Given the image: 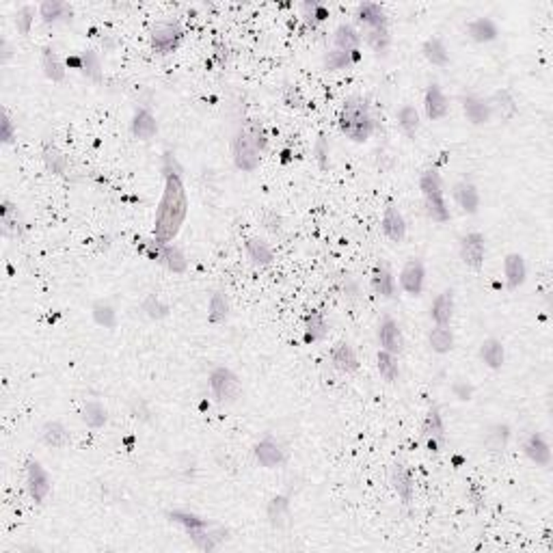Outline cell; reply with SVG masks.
<instances>
[{
  "label": "cell",
  "mask_w": 553,
  "mask_h": 553,
  "mask_svg": "<svg viewBox=\"0 0 553 553\" xmlns=\"http://www.w3.org/2000/svg\"><path fill=\"white\" fill-rule=\"evenodd\" d=\"M188 212V195L182 182V173H166L164 175V192L156 210L154 236L158 243H169L173 240L186 219Z\"/></svg>",
  "instance_id": "6da1fadb"
},
{
  "label": "cell",
  "mask_w": 553,
  "mask_h": 553,
  "mask_svg": "<svg viewBox=\"0 0 553 553\" xmlns=\"http://www.w3.org/2000/svg\"><path fill=\"white\" fill-rule=\"evenodd\" d=\"M340 130L357 143H364L370 138L374 130V119L370 115L368 100L350 98L344 102L342 113H340Z\"/></svg>",
  "instance_id": "7a4b0ae2"
},
{
  "label": "cell",
  "mask_w": 553,
  "mask_h": 553,
  "mask_svg": "<svg viewBox=\"0 0 553 553\" xmlns=\"http://www.w3.org/2000/svg\"><path fill=\"white\" fill-rule=\"evenodd\" d=\"M210 389L216 398V402L221 404H231L240 398V380L229 368H214L210 374Z\"/></svg>",
  "instance_id": "3957f363"
},
{
  "label": "cell",
  "mask_w": 553,
  "mask_h": 553,
  "mask_svg": "<svg viewBox=\"0 0 553 553\" xmlns=\"http://www.w3.org/2000/svg\"><path fill=\"white\" fill-rule=\"evenodd\" d=\"M231 156H234V164L238 166L240 171H255L259 162H261V156H259V150L253 145V143L238 130L234 143H231Z\"/></svg>",
  "instance_id": "277c9868"
},
{
  "label": "cell",
  "mask_w": 553,
  "mask_h": 553,
  "mask_svg": "<svg viewBox=\"0 0 553 553\" xmlns=\"http://www.w3.org/2000/svg\"><path fill=\"white\" fill-rule=\"evenodd\" d=\"M182 41V29L171 22H158L152 27V48L158 55H171Z\"/></svg>",
  "instance_id": "5b68a950"
},
{
  "label": "cell",
  "mask_w": 553,
  "mask_h": 553,
  "mask_svg": "<svg viewBox=\"0 0 553 553\" xmlns=\"http://www.w3.org/2000/svg\"><path fill=\"white\" fill-rule=\"evenodd\" d=\"M484 253H487V243H484V236L482 234L471 231V234H467L461 240V259L465 261L467 268H473V271L482 268Z\"/></svg>",
  "instance_id": "8992f818"
},
{
  "label": "cell",
  "mask_w": 553,
  "mask_h": 553,
  "mask_svg": "<svg viewBox=\"0 0 553 553\" xmlns=\"http://www.w3.org/2000/svg\"><path fill=\"white\" fill-rule=\"evenodd\" d=\"M424 281H426V268L422 259H408L400 273V285L406 294L419 296L424 292Z\"/></svg>",
  "instance_id": "52a82bcc"
},
{
  "label": "cell",
  "mask_w": 553,
  "mask_h": 553,
  "mask_svg": "<svg viewBox=\"0 0 553 553\" xmlns=\"http://www.w3.org/2000/svg\"><path fill=\"white\" fill-rule=\"evenodd\" d=\"M378 344H380V350H387L392 354H400L404 350V338H402V329L400 324L385 316L378 324Z\"/></svg>",
  "instance_id": "ba28073f"
},
{
  "label": "cell",
  "mask_w": 553,
  "mask_h": 553,
  "mask_svg": "<svg viewBox=\"0 0 553 553\" xmlns=\"http://www.w3.org/2000/svg\"><path fill=\"white\" fill-rule=\"evenodd\" d=\"M27 482H29V493L31 497L41 503L48 493H50V477H48L45 469L37 461H27Z\"/></svg>",
  "instance_id": "9c48e42d"
},
{
  "label": "cell",
  "mask_w": 553,
  "mask_h": 553,
  "mask_svg": "<svg viewBox=\"0 0 553 553\" xmlns=\"http://www.w3.org/2000/svg\"><path fill=\"white\" fill-rule=\"evenodd\" d=\"M422 430H424V439L428 441V447L432 452H439V447L445 439V428H443V417H441L439 406H430Z\"/></svg>",
  "instance_id": "30bf717a"
},
{
  "label": "cell",
  "mask_w": 553,
  "mask_h": 553,
  "mask_svg": "<svg viewBox=\"0 0 553 553\" xmlns=\"http://www.w3.org/2000/svg\"><path fill=\"white\" fill-rule=\"evenodd\" d=\"M253 454H255L257 463L261 467H266V469H275V467H279V465L285 463V452H283V447L275 439H271V437L261 439L255 445Z\"/></svg>",
  "instance_id": "8fae6325"
},
{
  "label": "cell",
  "mask_w": 553,
  "mask_h": 553,
  "mask_svg": "<svg viewBox=\"0 0 553 553\" xmlns=\"http://www.w3.org/2000/svg\"><path fill=\"white\" fill-rule=\"evenodd\" d=\"M424 108H426V115L430 122H437V119H443L450 110V102L443 95L441 87L432 82L428 89H426V95H424Z\"/></svg>",
  "instance_id": "7c38bea8"
},
{
  "label": "cell",
  "mask_w": 553,
  "mask_h": 553,
  "mask_svg": "<svg viewBox=\"0 0 553 553\" xmlns=\"http://www.w3.org/2000/svg\"><path fill=\"white\" fill-rule=\"evenodd\" d=\"M463 110H465V117L473 126H482L487 124L491 115H493V108H491V102L477 98V95H465L463 98Z\"/></svg>",
  "instance_id": "4fadbf2b"
},
{
  "label": "cell",
  "mask_w": 553,
  "mask_h": 553,
  "mask_svg": "<svg viewBox=\"0 0 553 553\" xmlns=\"http://www.w3.org/2000/svg\"><path fill=\"white\" fill-rule=\"evenodd\" d=\"M523 452H525L527 459H530L532 463H536L538 467H549V463H551V450H549L545 437L538 435V432H532V435L525 439Z\"/></svg>",
  "instance_id": "5bb4252c"
},
{
  "label": "cell",
  "mask_w": 553,
  "mask_h": 553,
  "mask_svg": "<svg viewBox=\"0 0 553 553\" xmlns=\"http://www.w3.org/2000/svg\"><path fill=\"white\" fill-rule=\"evenodd\" d=\"M503 275H506V285L508 290H517L525 283L527 268H525V259L519 253H508L503 259Z\"/></svg>",
  "instance_id": "9a60e30c"
},
{
  "label": "cell",
  "mask_w": 553,
  "mask_h": 553,
  "mask_svg": "<svg viewBox=\"0 0 553 553\" xmlns=\"http://www.w3.org/2000/svg\"><path fill=\"white\" fill-rule=\"evenodd\" d=\"M130 130H132L134 138H138V141H150L158 132V122H156V117L148 108H136V113L132 117Z\"/></svg>",
  "instance_id": "2e32d148"
},
{
  "label": "cell",
  "mask_w": 553,
  "mask_h": 553,
  "mask_svg": "<svg viewBox=\"0 0 553 553\" xmlns=\"http://www.w3.org/2000/svg\"><path fill=\"white\" fill-rule=\"evenodd\" d=\"M382 234L387 236L392 243H402L406 236V221L400 214V210L394 206H389L382 214Z\"/></svg>",
  "instance_id": "e0dca14e"
},
{
  "label": "cell",
  "mask_w": 553,
  "mask_h": 553,
  "mask_svg": "<svg viewBox=\"0 0 553 553\" xmlns=\"http://www.w3.org/2000/svg\"><path fill=\"white\" fill-rule=\"evenodd\" d=\"M357 22L364 24V27H370L372 29H385L387 27V15L380 9V5L376 3H361L357 7V13H354Z\"/></svg>",
  "instance_id": "ac0fdd59"
},
{
  "label": "cell",
  "mask_w": 553,
  "mask_h": 553,
  "mask_svg": "<svg viewBox=\"0 0 553 553\" xmlns=\"http://www.w3.org/2000/svg\"><path fill=\"white\" fill-rule=\"evenodd\" d=\"M331 361H333L335 370H340V372H344V374H352V372L359 370V359H357L352 346L346 344V342H340L338 346L333 348V352H331Z\"/></svg>",
  "instance_id": "d6986e66"
},
{
  "label": "cell",
  "mask_w": 553,
  "mask_h": 553,
  "mask_svg": "<svg viewBox=\"0 0 553 553\" xmlns=\"http://www.w3.org/2000/svg\"><path fill=\"white\" fill-rule=\"evenodd\" d=\"M454 199L463 208L465 214H475L480 208V192L471 182H459L454 184Z\"/></svg>",
  "instance_id": "ffe728a7"
},
{
  "label": "cell",
  "mask_w": 553,
  "mask_h": 553,
  "mask_svg": "<svg viewBox=\"0 0 553 553\" xmlns=\"http://www.w3.org/2000/svg\"><path fill=\"white\" fill-rule=\"evenodd\" d=\"M452 316H454V292L445 290L435 299V303H432L430 318L435 320L439 326H447L452 322Z\"/></svg>",
  "instance_id": "44dd1931"
},
{
  "label": "cell",
  "mask_w": 553,
  "mask_h": 553,
  "mask_svg": "<svg viewBox=\"0 0 553 553\" xmlns=\"http://www.w3.org/2000/svg\"><path fill=\"white\" fill-rule=\"evenodd\" d=\"M156 259L162 261L164 266L169 268V271H173V273H184L186 266H188L184 253L178 247L169 245V243H158V255H156Z\"/></svg>",
  "instance_id": "7402d4cb"
},
{
  "label": "cell",
  "mask_w": 553,
  "mask_h": 553,
  "mask_svg": "<svg viewBox=\"0 0 553 553\" xmlns=\"http://www.w3.org/2000/svg\"><path fill=\"white\" fill-rule=\"evenodd\" d=\"M333 41H335V50L352 55L359 50V45H361V35H359V31L350 27V24H342V27H338V31H335Z\"/></svg>",
  "instance_id": "603a6c76"
},
{
  "label": "cell",
  "mask_w": 553,
  "mask_h": 553,
  "mask_svg": "<svg viewBox=\"0 0 553 553\" xmlns=\"http://www.w3.org/2000/svg\"><path fill=\"white\" fill-rule=\"evenodd\" d=\"M467 33L473 41H480V43H489V41L497 39V35H499L497 24L491 17H477V20L469 22Z\"/></svg>",
  "instance_id": "cb8c5ba5"
},
{
  "label": "cell",
  "mask_w": 553,
  "mask_h": 553,
  "mask_svg": "<svg viewBox=\"0 0 553 553\" xmlns=\"http://www.w3.org/2000/svg\"><path fill=\"white\" fill-rule=\"evenodd\" d=\"M510 441V428L506 424H495L489 428V432L484 435V447L491 454H503L508 447Z\"/></svg>",
  "instance_id": "d4e9b609"
},
{
  "label": "cell",
  "mask_w": 553,
  "mask_h": 553,
  "mask_svg": "<svg viewBox=\"0 0 553 553\" xmlns=\"http://www.w3.org/2000/svg\"><path fill=\"white\" fill-rule=\"evenodd\" d=\"M266 512H268V521H271V525L273 527H285L287 523H290V499L287 497H283V495H277V497H273L271 501H268V508H266Z\"/></svg>",
  "instance_id": "484cf974"
},
{
  "label": "cell",
  "mask_w": 553,
  "mask_h": 553,
  "mask_svg": "<svg viewBox=\"0 0 553 553\" xmlns=\"http://www.w3.org/2000/svg\"><path fill=\"white\" fill-rule=\"evenodd\" d=\"M480 359L491 368V370H499L503 366V359H506V350H503V344L495 338H489L480 346Z\"/></svg>",
  "instance_id": "4316f807"
},
{
  "label": "cell",
  "mask_w": 553,
  "mask_h": 553,
  "mask_svg": "<svg viewBox=\"0 0 553 553\" xmlns=\"http://www.w3.org/2000/svg\"><path fill=\"white\" fill-rule=\"evenodd\" d=\"M41 441H43L45 445L61 450V447H65V445L71 441V437H69L67 428H65L61 422H48V424H43V428H41Z\"/></svg>",
  "instance_id": "83f0119b"
},
{
  "label": "cell",
  "mask_w": 553,
  "mask_h": 553,
  "mask_svg": "<svg viewBox=\"0 0 553 553\" xmlns=\"http://www.w3.org/2000/svg\"><path fill=\"white\" fill-rule=\"evenodd\" d=\"M372 285H374L376 294H380L385 299H392L396 294V279H394L392 271L385 266V264H376L374 277H372Z\"/></svg>",
  "instance_id": "f1b7e54d"
},
{
  "label": "cell",
  "mask_w": 553,
  "mask_h": 553,
  "mask_svg": "<svg viewBox=\"0 0 553 553\" xmlns=\"http://www.w3.org/2000/svg\"><path fill=\"white\" fill-rule=\"evenodd\" d=\"M422 52H424V57L428 59V63L437 65V67H445V65L450 63L447 48H445V43H443L439 37H430V39H426L424 45H422Z\"/></svg>",
  "instance_id": "f546056e"
},
{
  "label": "cell",
  "mask_w": 553,
  "mask_h": 553,
  "mask_svg": "<svg viewBox=\"0 0 553 553\" xmlns=\"http://www.w3.org/2000/svg\"><path fill=\"white\" fill-rule=\"evenodd\" d=\"M392 484H394L396 493L400 495V499L404 503H411V497H413V480H411V473L404 469V465H394Z\"/></svg>",
  "instance_id": "4dcf8cb0"
},
{
  "label": "cell",
  "mask_w": 553,
  "mask_h": 553,
  "mask_svg": "<svg viewBox=\"0 0 553 553\" xmlns=\"http://www.w3.org/2000/svg\"><path fill=\"white\" fill-rule=\"evenodd\" d=\"M39 17L45 24H55L59 20L69 22L71 20V9L65 3H61V0H45V3L39 5Z\"/></svg>",
  "instance_id": "1f68e13d"
},
{
  "label": "cell",
  "mask_w": 553,
  "mask_h": 553,
  "mask_svg": "<svg viewBox=\"0 0 553 553\" xmlns=\"http://www.w3.org/2000/svg\"><path fill=\"white\" fill-rule=\"evenodd\" d=\"M41 154H43V162L48 166V171H52L55 175H65V171H67V158L63 156V152L55 145V143L45 141Z\"/></svg>",
  "instance_id": "d6a6232c"
},
{
  "label": "cell",
  "mask_w": 553,
  "mask_h": 553,
  "mask_svg": "<svg viewBox=\"0 0 553 553\" xmlns=\"http://www.w3.org/2000/svg\"><path fill=\"white\" fill-rule=\"evenodd\" d=\"M41 67H43V74H45L48 80L61 82L65 78V67L59 61V57L55 55L52 48H43V52H41Z\"/></svg>",
  "instance_id": "836d02e7"
},
{
  "label": "cell",
  "mask_w": 553,
  "mask_h": 553,
  "mask_svg": "<svg viewBox=\"0 0 553 553\" xmlns=\"http://www.w3.org/2000/svg\"><path fill=\"white\" fill-rule=\"evenodd\" d=\"M428 344L430 348L439 352V354H445L454 348V333L447 329V326H435L430 333H428Z\"/></svg>",
  "instance_id": "e575fe53"
},
{
  "label": "cell",
  "mask_w": 553,
  "mask_h": 553,
  "mask_svg": "<svg viewBox=\"0 0 553 553\" xmlns=\"http://www.w3.org/2000/svg\"><path fill=\"white\" fill-rule=\"evenodd\" d=\"M305 326H307L305 342H318L326 335V320L318 309H311L305 316Z\"/></svg>",
  "instance_id": "d590c367"
},
{
  "label": "cell",
  "mask_w": 553,
  "mask_h": 553,
  "mask_svg": "<svg viewBox=\"0 0 553 553\" xmlns=\"http://www.w3.org/2000/svg\"><path fill=\"white\" fill-rule=\"evenodd\" d=\"M398 124H400L402 132L408 138H415V134L419 130V113H417V108L411 106V104H404L398 110Z\"/></svg>",
  "instance_id": "8d00e7d4"
},
{
  "label": "cell",
  "mask_w": 553,
  "mask_h": 553,
  "mask_svg": "<svg viewBox=\"0 0 553 553\" xmlns=\"http://www.w3.org/2000/svg\"><path fill=\"white\" fill-rule=\"evenodd\" d=\"M247 253L251 257L253 264H257V266H271L273 264V251L268 249L266 243H261L259 238H249L247 240Z\"/></svg>",
  "instance_id": "74e56055"
},
{
  "label": "cell",
  "mask_w": 553,
  "mask_h": 553,
  "mask_svg": "<svg viewBox=\"0 0 553 553\" xmlns=\"http://www.w3.org/2000/svg\"><path fill=\"white\" fill-rule=\"evenodd\" d=\"M229 316V301L223 292H214L212 299H210V305H208V318L210 322L214 324H221L225 322Z\"/></svg>",
  "instance_id": "f35d334b"
},
{
  "label": "cell",
  "mask_w": 553,
  "mask_h": 553,
  "mask_svg": "<svg viewBox=\"0 0 553 553\" xmlns=\"http://www.w3.org/2000/svg\"><path fill=\"white\" fill-rule=\"evenodd\" d=\"M376 364H378V372L380 376L387 380V382H396L398 376H400V368H398V359L396 354L387 352V350H378V357H376Z\"/></svg>",
  "instance_id": "ab89813d"
},
{
  "label": "cell",
  "mask_w": 553,
  "mask_h": 553,
  "mask_svg": "<svg viewBox=\"0 0 553 553\" xmlns=\"http://www.w3.org/2000/svg\"><path fill=\"white\" fill-rule=\"evenodd\" d=\"M419 188H422L424 199H432V197H441L443 195V184H441V178H439V173L435 169H428V171L422 173Z\"/></svg>",
  "instance_id": "60d3db41"
},
{
  "label": "cell",
  "mask_w": 553,
  "mask_h": 553,
  "mask_svg": "<svg viewBox=\"0 0 553 553\" xmlns=\"http://www.w3.org/2000/svg\"><path fill=\"white\" fill-rule=\"evenodd\" d=\"M491 108H497L501 119H512L517 115V102H515V98L510 95L508 89H501V91L495 93Z\"/></svg>",
  "instance_id": "b9f144b4"
},
{
  "label": "cell",
  "mask_w": 553,
  "mask_h": 553,
  "mask_svg": "<svg viewBox=\"0 0 553 553\" xmlns=\"http://www.w3.org/2000/svg\"><path fill=\"white\" fill-rule=\"evenodd\" d=\"M106 408L100 402H87L82 406V422L89 428H102L106 424Z\"/></svg>",
  "instance_id": "7bdbcfd3"
},
{
  "label": "cell",
  "mask_w": 553,
  "mask_h": 553,
  "mask_svg": "<svg viewBox=\"0 0 553 553\" xmlns=\"http://www.w3.org/2000/svg\"><path fill=\"white\" fill-rule=\"evenodd\" d=\"M240 132H243L253 143V145L259 150V154L268 148V134H266V130H264V126L259 122H247L243 128H240Z\"/></svg>",
  "instance_id": "ee69618b"
},
{
  "label": "cell",
  "mask_w": 553,
  "mask_h": 553,
  "mask_svg": "<svg viewBox=\"0 0 553 553\" xmlns=\"http://www.w3.org/2000/svg\"><path fill=\"white\" fill-rule=\"evenodd\" d=\"M93 320L104 329H115L117 326V311L108 303H95L93 305Z\"/></svg>",
  "instance_id": "f6af8a7d"
},
{
  "label": "cell",
  "mask_w": 553,
  "mask_h": 553,
  "mask_svg": "<svg viewBox=\"0 0 553 553\" xmlns=\"http://www.w3.org/2000/svg\"><path fill=\"white\" fill-rule=\"evenodd\" d=\"M80 69H82V74L95 82H100L102 80V63H100V57L98 52H93V50H87L82 55V61H80Z\"/></svg>",
  "instance_id": "bcb514c9"
},
{
  "label": "cell",
  "mask_w": 553,
  "mask_h": 553,
  "mask_svg": "<svg viewBox=\"0 0 553 553\" xmlns=\"http://www.w3.org/2000/svg\"><path fill=\"white\" fill-rule=\"evenodd\" d=\"M166 517H169V521H173V523H180L186 532L203 530V527H208V521H206V519H201V517H197V515H190V512H180V510H175V512H169Z\"/></svg>",
  "instance_id": "7dc6e473"
},
{
  "label": "cell",
  "mask_w": 553,
  "mask_h": 553,
  "mask_svg": "<svg viewBox=\"0 0 553 553\" xmlns=\"http://www.w3.org/2000/svg\"><path fill=\"white\" fill-rule=\"evenodd\" d=\"M424 203H426V214L430 216L432 221H437V223L450 221V210L445 206L443 195L441 197H432V199H424Z\"/></svg>",
  "instance_id": "c3c4849f"
},
{
  "label": "cell",
  "mask_w": 553,
  "mask_h": 553,
  "mask_svg": "<svg viewBox=\"0 0 553 553\" xmlns=\"http://www.w3.org/2000/svg\"><path fill=\"white\" fill-rule=\"evenodd\" d=\"M366 41L370 43V48L374 52H385L389 48V43H392V35H389V31H387V27L385 29H372L368 35H366Z\"/></svg>",
  "instance_id": "681fc988"
},
{
  "label": "cell",
  "mask_w": 553,
  "mask_h": 553,
  "mask_svg": "<svg viewBox=\"0 0 553 553\" xmlns=\"http://www.w3.org/2000/svg\"><path fill=\"white\" fill-rule=\"evenodd\" d=\"M352 63V55L348 52H342V50H331L326 57H324V67L331 69V71H338V69H344Z\"/></svg>",
  "instance_id": "f907efd6"
},
{
  "label": "cell",
  "mask_w": 553,
  "mask_h": 553,
  "mask_svg": "<svg viewBox=\"0 0 553 553\" xmlns=\"http://www.w3.org/2000/svg\"><path fill=\"white\" fill-rule=\"evenodd\" d=\"M143 309H145L148 316L154 318V320H160V318H164L166 314H169V307H166L164 303H160V299L154 296V294H150L145 299V303H143Z\"/></svg>",
  "instance_id": "816d5d0a"
},
{
  "label": "cell",
  "mask_w": 553,
  "mask_h": 553,
  "mask_svg": "<svg viewBox=\"0 0 553 553\" xmlns=\"http://www.w3.org/2000/svg\"><path fill=\"white\" fill-rule=\"evenodd\" d=\"M33 17H35V9L33 7H22L15 15V27L22 35H29L31 33V24H33Z\"/></svg>",
  "instance_id": "f5cc1de1"
},
{
  "label": "cell",
  "mask_w": 553,
  "mask_h": 553,
  "mask_svg": "<svg viewBox=\"0 0 553 553\" xmlns=\"http://www.w3.org/2000/svg\"><path fill=\"white\" fill-rule=\"evenodd\" d=\"M0 141H3L5 145H9V143L15 141V126H13L7 110H3V115H0Z\"/></svg>",
  "instance_id": "db71d44e"
},
{
  "label": "cell",
  "mask_w": 553,
  "mask_h": 553,
  "mask_svg": "<svg viewBox=\"0 0 553 553\" xmlns=\"http://www.w3.org/2000/svg\"><path fill=\"white\" fill-rule=\"evenodd\" d=\"M305 11H307V24H311V27H316V22H322L329 15L326 9L322 5H318V3H311V5L307 3Z\"/></svg>",
  "instance_id": "11a10c76"
},
{
  "label": "cell",
  "mask_w": 553,
  "mask_h": 553,
  "mask_svg": "<svg viewBox=\"0 0 553 553\" xmlns=\"http://www.w3.org/2000/svg\"><path fill=\"white\" fill-rule=\"evenodd\" d=\"M452 392L456 394V398L459 400H471V396H473V387L471 385H467V382H454V387H452Z\"/></svg>",
  "instance_id": "9f6ffc18"
},
{
  "label": "cell",
  "mask_w": 553,
  "mask_h": 553,
  "mask_svg": "<svg viewBox=\"0 0 553 553\" xmlns=\"http://www.w3.org/2000/svg\"><path fill=\"white\" fill-rule=\"evenodd\" d=\"M285 104L287 106H303V100H301V91L296 87H287L285 91Z\"/></svg>",
  "instance_id": "6f0895ef"
},
{
  "label": "cell",
  "mask_w": 553,
  "mask_h": 553,
  "mask_svg": "<svg viewBox=\"0 0 553 553\" xmlns=\"http://www.w3.org/2000/svg\"><path fill=\"white\" fill-rule=\"evenodd\" d=\"M467 497H469V501L475 503V506H482L484 495H482V491H480L477 482H469V487H467Z\"/></svg>",
  "instance_id": "680465c9"
},
{
  "label": "cell",
  "mask_w": 553,
  "mask_h": 553,
  "mask_svg": "<svg viewBox=\"0 0 553 553\" xmlns=\"http://www.w3.org/2000/svg\"><path fill=\"white\" fill-rule=\"evenodd\" d=\"M316 152H318V160H320V169H326V166H329V160H326L329 150H326V141H324V136H320Z\"/></svg>",
  "instance_id": "91938a15"
}]
</instances>
